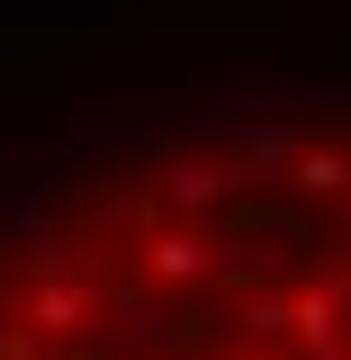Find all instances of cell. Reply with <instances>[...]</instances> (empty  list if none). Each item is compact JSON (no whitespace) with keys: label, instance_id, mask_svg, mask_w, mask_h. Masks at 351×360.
<instances>
[{"label":"cell","instance_id":"cell-4","mask_svg":"<svg viewBox=\"0 0 351 360\" xmlns=\"http://www.w3.org/2000/svg\"><path fill=\"white\" fill-rule=\"evenodd\" d=\"M288 189H307V198H351V144H315V135H307Z\"/></svg>","mask_w":351,"mask_h":360},{"label":"cell","instance_id":"cell-2","mask_svg":"<svg viewBox=\"0 0 351 360\" xmlns=\"http://www.w3.org/2000/svg\"><path fill=\"white\" fill-rule=\"evenodd\" d=\"M298 144H307L298 127L262 117V127H243L234 144H225V180H243V189H288V172H298Z\"/></svg>","mask_w":351,"mask_h":360},{"label":"cell","instance_id":"cell-1","mask_svg":"<svg viewBox=\"0 0 351 360\" xmlns=\"http://www.w3.org/2000/svg\"><path fill=\"white\" fill-rule=\"evenodd\" d=\"M144 180H153V198H162L180 225L217 217L225 189H234V180H225V162H208V153H153V172H144Z\"/></svg>","mask_w":351,"mask_h":360},{"label":"cell","instance_id":"cell-3","mask_svg":"<svg viewBox=\"0 0 351 360\" xmlns=\"http://www.w3.org/2000/svg\"><path fill=\"white\" fill-rule=\"evenodd\" d=\"M144 279H153V288H198V279H217L208 234H198V225H144Z\"/></svg>","mask_w":351,"mask_h":360},{"label":"cell","instance_id":"cell-5","mask_svg":"<svg viewBox=\"0 0 351 360\" xmlns=\"http://www.w3.org/2000/svg\"><path fill=\"white\" fill-rule=\"evenodd\" d=\"M279 342H288V297H243V315H234V352L270 360Z\"/></svg>","mask_w":351,"mask_h":360},{"label":"cell","instance_id":"cell-6","mask_svg":"<svg viewBox=\"0 0 351 360\" xmlns=\"http://www.w3.org/2000/svg\"><path fill=\"white\" fill-rule=\"evenodd\" d=\"M234 360H253V352H234Z\"/></svg>","mask_w":351,"mask_h":360}]
</instances>
